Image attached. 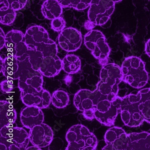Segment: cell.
<instances>
[{
  "label": "cell",
  "instance_id": "cell-12",
  "mask_svg": "<svg viewBox=\"0 0 150 150\" xmlns=\"http://www.w3.org/2000/svg\"><path fill=\"white\" fill-rule=\"evenodd\" d=\"M18 64L19 69L17 72L16 79H18V82L31 85L39 91L43 90V75L39 70H35L33 68L29 62V58L23 62L18 61Z\"/></svg>",
  "mask_w": 150,
  "mask_h": 150
},
{
  "label": "cell",
  "instance_id": "cell-23",
  "mask_svg": "<svg viewBox=\"0 0 150 150\" xmlns=\"http://www.w3.org/2000/svg\"><path fill=\"white\" fill-rule=\"evenodd\" d=\"M62 69L68 74L77 73L81 67V62L78 56L74 54H69L62 60Z\"/></svg>",
  "mask_w": 150,
  "mask_h": 150
},
{
  "label": "cell",
  "instance_id": "cell-7",
  "mask_svg": "<svg viewBox=\"0 0 150 150\" xmlns=\"http://www.w3.org/2000/svg\"><path fill=\"white\" fill-rule=\"evenodd\" d=\"M84 41L87 48L98 60L100 64L103 67L107 64L110 49L103 33L97 30H92L86 33Z\"/></svg>",
  "mask_w": 150,
  "mask_h": 150
},
{
  "label": "cell",
  "instance_id": "cell-1",
  "mask_svg": "<svg viewBox=\"0 0 150 150\" xmlns=\"http://www.w3.org/2000/svg\"><path fill=\"white\" fill-rule=\"evenodd\" d=\"M25 41L29 49L41 52L44 57L57 55V44L50 38L46 29L41 26L35 25L28 28L25 33Z\"/></svg>",
  "mask_w": 150,
  "mask_h": 150
},
{
  "label": "cell",
  "instance_id": "cell-18",
  "mask_svg": "<svg viewBox=\"0 0 150 150\" xmlns=\"http://www.w3.org/2000/svg\"><path fill=\"white\" fill-rule=\"evenodd\" d=\"M121 102L122 98L118 97L114 105L107 112L103 113L96 111L95 119L100 123L106 126L113 125L117 115L121 113Z\"/></svg>",
  "mask_w": 150,
  "mask_h": 150
},
{
  "label": "cell",
  "instance_id": "cell-19",
  "mask_svg": "<svg viewBox=\"0 0 150 150\" xmlns=\"http://www.w3.org/2000/svg\"><path fill=\"white\" fill-rule=\"evenodd\" d=\"M129 150H150V134L146 132L129 134Z\"/></svg>",
  "mask_w": 150,
  "mask_h": 150
},
{
  "label": "cell",
  "instance_id": "cell-28",
  "mask_svg": "<svg viewBox=\"0 0 150 150\" xmlns=\"http://www.w3.org/2000/svg\"><path fill=\"white\" fill-rule=\"evenodd\" d=\"M66 26V23L63 18L61 17L57 18L52 20L51 28L55 31L61 32L62 31Z\"/></svg>",
  "mask_w": 150,
  "mask_h": 150
},
{
  "label": "cell",
  "instance_id": "cell-8",
  "mask_svg": "<svg viewBox=\"0 0 150 150\" xmlns=\"http://www.w3.org/2000/svg\"><path fill=\"white\" fill-rule=\"evenodd\" d=\"M118 96L115 94L103 95L98 89L92 91L88 89H81L75 94L74 105L78 110L83 111L88 110H97V105L100 100L107 99L112 101Z\"/></svg>",
  "mask_w": 150,
  "mask_h": 150
},
{
  "label": "cell",
  "instance_id": "cell-33",
  "mask_svg": "<svg viewBox=\"0 0 150 150\" xmlns=\"http://www.w3.org/2000/svg\"><path fill=\"white\" fill-rule=\"evenodd\" d=\"M6 34L1 28H0V49L1 50L6 44Z\"/></svg>",
  "mask_w": 150,
  "mask_h": 150
},
{
  "label": "cell",
  "instance_id": "cell-4",
  "mask_svg": "<svg viewBox=\"0 0 150 150\" xmlns=\"http://www.w3.org/2000/svg\"><path fill=\"white\" fill-rule=\"evenodd\" d=\"M15 124H9L1 128L0 143L5 144L7 150H26L30 142L29 134Z\"/></svg>",
  "mask_w": 150,
  "mask_h": 150
},
{
  "label": "cell",
  "instance_id": "cell-34",
  "mask_svg": "<svg viewBox=\"0 0 150 150\" xmlns=\"http://www.w3.org/2000/svg\"><path fill=\"white\" fill-rule=\"evenodd\" d=\"M145 52L146 54L150 57V39L146 43Z\"/></svg>",
  "mask_w": 150,
  "mask_h": 150
},
{
  "label": "cell",
  "instance_id": "cell-6",
  "mask_svg": "<svg viewBox=\"0 0 150 150\" xmlns=\"http://www.w3.org/2000/svg\"><path fill=\"white\" fill-rule=\"evenodd\" d=\"M141 95L139 91L137 95L130 94L122 98L121 119L125 125L129 127H138L144 121L139 110Z\"/></svg>",
  "mask_w": 150,
  "mask_h": 150
},
{
  "label": "cell",
  "instance_id": "cell-16",
  "mask_svg": "<svg viewBox=\"0 0 150 150\" xmlns=\"http://www.w3.org/2000/svg\"><path fill=\"white\" fill-rule=\"evenodd\" d=\"M21 121L24 127L31 129L34 126L43 123L44 114L42 109L36 106H27L22 110Z\"/></svg>",
  "mask_w": 150,
  "mask_h": 150
},
{
  "label": "cell",
  "instance_id": "cell-26",
  "mask_svg": "<svg viewBox=\"0 0 150 150\" xmlns=\"http://www.w3.org/2000/svg\"><path fill=\"white\" fill-rule=\"evenodd\" d=\"M92 0H57L64 8H73L77 11H83L89 6Z\"/></svg>",
  "mask_w": 150,
  "mask_h": 150
},
{
  "label": "cell",
  "instance_id": "cell-11",
  "mask_svg": "<svg viewBox=\"0 0 150 150\" xmlns=\"http://www.w3.org/2000/svg\"><path fill=\"white\" fill-rule=\"evenodd\" d=\"M115 3L109 0H92L88 11L90 22L103 25L109 20L115 10Z\"/></svg>",
  "mask_w": 150,
  "mask_h": 150
},
{
  "label": "cell",
  "instance_id": "cell-32",
  "mask_svg": "<svg viewBox=\"0 0 150 150\" xmlns=\"http://www.w3.org/2000/svg\"><path fill=\"white\" fill-rule=\"evenodd\" d=\"M96 111L94 110L91 109L88 110H85L83 111V115L84 118L88 121H91L93 119H95V113Z\"/></svg>",
  "mask_w": 150,
  "mask_h": 150
},
{
  "label": "cell",
  "instance_id": "cell-2",
  "mask_svg": "<svg viewBox=\"0 0 150 150\" xmlns=\"http://www.w3.org/2000/svg\"><path fill=\"white\" fill-rule=\"evenodd\" d=\"M123 81L136 88L144 87L148 80V73L144 63L139 58H126L121 67Z\"/></svg>",
  "mask_w": 150,
  "mask_h": 150
},
{
  "label": "cell",
  "instance_id": "cell-14",
  "mask_svg": "<svg viewBox=\"0 0 150 150\" xmlns=\"http://www.w3.org/2000/svg\"><path fill=\"white\" fill-rule=\"evenodd\" d=\"M58 43L63 50L67 52H74L81 47L83 42L81 32L76 28H67L59 35Z\"/></svg>",
  "mask_w": 150,
  "mask_h": 150
},
{
  "label": "cell",
  "instance_id": "cell-9",
  "mask_svg": "<svg viewBox=\"0 0 150 150\" xmlns=\"http://www.w3.org/2000/svg\"><path fill=\"white\" fill-rule=\"evenodd\" d=\"M18 85L21 100L26 106H36L42 109L47 108L52 103V96L46 90L39 91L21 82H18Z\"/></svg>",
  "mask_w": 150,
  "mask_h": 150
},
{
  "label": "cell",
  "instance_id": "cell-22",
  "mask_svg": "<svg viewBox=\"0 0 150 150\" xmlns=\"http://www.w3.org/2000/svg\"><path fill=\"white\" fill-rule=\"evenodd\" d=\"M42 13L46 19L53 20L61 16L62 7L57 0H46L42 5Z\"/></svg>",
  "mask_w": 150,
  "mask_h": 150
},
{
  "label": "cell",
  "instance_id": "cell-20",
  "mask_svg": "<svg viewBox=\"0 0 150 150\" xmlns=\"http://www.w3.org/2000/svg\"><path fill=\"white\" fill-rule=\"evenodd\" d=\"M18 69V61L15 57L8 55L4 59L1 57V72L8 79L16 80Z\"/></svg>",
  "mask_w": 150,
  "mask_h": 150
},
{
  "label": "cell",
  "instance_id": "cell-35",
  "mask_svg": "<svg viewBox=\"0 0 150 150\" xmlns=\"http://www.w3.org/2000/svg\"><path fill=\"white\" fill-rule=\"evenodd\" d=\"M41 150V148L38 146H36L33 145V146H30L28 148H26V150Z\"/></svg>",
  "mask_w": 150,
  "mask_h": 150
},
{
  "label": "cell",
  "instance_id": "cell-17",
  "mask_svg": "<svg viewBox=\"0 0 150 150\" xmlns=\"http://www.w3.org/2000/svg\"><path fill=\"white\" fill-rule=\"evenodd\" d=\"M38 69L45 77H54L58 75L62 69V60L57 55L43 57L38 63Z\"/></svg>",
  "mask_w": 150,
  "mask_h": 150
},
{
  "label": "cell",
  "instance_id": "cell-15",
  "mask_svg": "<svg viewBox=\"0 0 150 150\" xmlns=\"http://www.w3.org/2000/svg\"><path fill=\"white\" fill-rule=\"evenodd\" d=\"M53 136L52 128L44 123L34 126L29 134L31 143L41 148L50 145L53 140Z\"/></svg>",
  "mask_w": 150,
  "mask_h": 150
},
{
  "label": "cell",
  "instance_id": "cell-3",
  "mask_svg": "<svg viewBox=\"0 0 150 150\" xmlns=\"http://www.w3.org/2000/svg\"><path fill=\"white\" fill-rule=\"evenodd\" d=\"M66 150H94L98 145L95 135L84 125H76L69 129L65 135Z\"/></svg>",
  "mask_w": 150,
  "mask_h": 150
},
{
  "label": "cell",
  "instance_id": "cell-31",
  "mask_svg": "<svg viewBox=\"0 0 150 150\" xmlns=\"http://www.w3.org/2000/svg\"><path fill=\"white\" fill-rule=\"evenodd\" d=\"M11 7L15 11H19L25 7L27 0H7Z\"/></svg>",
  "mask_w": 150,
  "mask_h": 150
},
{
  "label": "cell",
  "instance_id": "cell-37",
  "mask_svg": "<svg viewBox=\"0 0 150 150\" xmlns=\"http://www.w3.org/2000/svg\"><path fill=\"white\" fill-rule=\"evenodd\" d=\"M110 1H113V2H115V3H117V2H120V1H121L122 0H109Z\"/></svg>",
  "mask_w": 150,
  "mask_h": 150
},
{
  "label": "cell",
  "instance_id": "cell-13",
  "mask_svg": "<svg viewBox=\"0 0 150 150\" xmlns=\"http://www.w3.org/2000/svg\"><path fill=\"white\" fill-rule=\"evenodd\" d=\"M104 139L106 145L102 150H129V136L121 128H110L105 133Z\"/></svg>",
  "mask_w": 150,
  "mask_h": 150
},
{
  "label": "cell",
  "instance_id": "cell-29",
  "mask_svg": "<svg viewBox=\"0 0 150 150\" xmlns=\"http://www.w3.org/2000/svg\"><path fill=\"white\" fill-rule=\"evenodd\" d=\"M117 98L112 101H110L107 99L100 100L97 105V110L96 111L103 113L107 112L114 105Z\"/></svg>",
  "mask_w": 150,
  "mask_h": 150
},
{
  "label": "cell",
  "instance_id": "cell-5",
  "mask_svg": "<svg viewBox=\"0 0 150 150\" xmlns=\"http://www.w3.org/2000/svg\"><path fill=\"white\" fill-rule=\"evenodd\" d=\"M100 81L97 85V89L103 95H118V85L123 81L121 68L115 64H109L102 68Z\"/></svg>",
  "mask_w": 150,
  "mask_h": 150
},
{
  "label": "cell",
  "instance_id": "cell-36",
  "mask_svg": "<svg viewBox=\"0 0 150 150\" xmlns=\"http://www.w3.org/2000/svg\"><path fill=\"white\" fill-rule=\"evenodd\" d=\"M0 150H7V148L4 144H2V143H0Z\"/></svg>",
  "mask_w": 150,
  "mask_h": 150
},
{
  "label": "cell",
  "instance_id": "cell-30",
  "mask_svg": "<svg viewBox=\"0 0 150 150\" xmlns=\"http://www.w3.org/2000/svg\"><path fill=\"white\" fill-rule=\"evenodd\" d=\"M13 83L9 79L3 80L1 83V90L3 93L6 94L12 92L14 89Z\"/></svg>",
  "mask_w": 150,
  "mask_h": 150
},
{
  "label": "cell",
  "instance_id": "cell-24",
  "mask_svg": "<svg viewBox=\"0 0 150 150\" xmlns=\"http://www.w3.org/2000/svg\"><path fill=\"white\" fill-rule=\"evenodd\" d=\"M141 98L139 110L141 112L144 121L150 124V88H145L140 91Z\"/></svg>",
  "mask_w": 150,
  "mask_h": 150
},
{
  "label": "cell",
  "instance_id": "cell-27",
  "mask_svg": "<svg viewBox=\"0 0 150 150\" xmlns=\"http://www.w3.org/2000/svg\"><path fill=\"white\" fill-rule=\"evenodd\" d=\"M16 11L11 6L7 10H0L1 23L5 25H11L16 16Z\"/></svg>",
  "mask_w": 150,
  "mask_h": 150
},
{
  "label": "cell",
  "instance_id": "cell-21",
  "mask_svg": "<svg viewBox=\"0 0 150 150\" xmlns=\"http://www.w3.org/2000/svg\"><path fill=\"white\" fill-rule=\"evenodd\" d=\"M17 113L13 105L6 100L0 101V128L16 123Z\"/></svg>",
  "mask_w": 150,
  "mask_h": 150
},
{
  "label": "cell",
  "instance_id": "cell-10",
  "mask_svg": "<svg viewBox=\"0 0 150 150\" xmlns=\"http://www.w3.org/2000/svg\"><path fill=\"white\" fill-rule=\"evenodd\" d=\"M5 47L9 55L15 57L19 62L28 58L29 48L26 44L25 34L18 30H12L6 35Z\"/></svg>",
  "mask_w": 150,
  "mask_h": 150
},
{
  "label": "cell",
  "instance_id": "cell-25",
  "mask_svg": "<svg viewBox=\"0 0 150 150\" xmlns=\"http://www.w3.org/2000/svg\"><path fill=\"white\" fill-rule=\"evenodd\" d=\"M70 103L69 95L64 89H58L52 95V103L57 108H65Z\"/></svg>",
  "mask_w": 150,
  "mask_h": 150
}]
</instances>
